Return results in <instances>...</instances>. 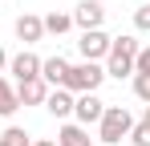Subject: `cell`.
<instances>
[{"label":"cell","instance_id":"21","mask_svg":"<svg viewBox=\"0 0 150 146\" xmlns=\"http://www.w3.org/2000/svg\"><path fill=\"white\" fill-rule=\"evenodd\" d=\"M8 69V53H4V45H0V73Z\"/></svg>","mask_w":150,"mask_h":146},{"label":"cell","instance_id":"2","mask_svg":"<svg viewBox=\"0 0 150 146\" xmlns=\"http://www.w3.org/2000/svg\"><path fill=\"white\" fill-rule=\"evenodd\" d=\"M130 130H134L130 110H126V106H105V114H101V122H98V142L101 146H126Z\"/></svg>","mask_w":150,"mask_h":146},{"label":"cell","instance_id":"1","mask_svg":"<svg viewBox=\"0 0 150 146\" xmlns=\"http://www.w3.org/2000/svg\"><path fill=\"white\" fill-rule=\"evenodd\" d=\"M138 49L142 41L138 37H114L110 41V53H105V77H114V81H122V77H134V57H138Z\"/></svg>","mask_w":150,"mask_h":146},{"label":"cell","instance_id":"5","mask_svg":"<svg viewBox=\"0 0 150 146\" xmlns=\"http://www.w3.org/2000/svg\"><path fill=\"white\" fill-rule=\"evenodd\" d=\"M101 114H105V101H101L98 94H77L73 97V122H81V126H98Z\"/></svg>","mask_w":150,"mask_h":146},{"label":"cell","instance_id":"13","mask_svg":"<svg viewBox=\"0 0 150 146\" xmlns=\"http://www.w3.org/2000/svg\"><path fill=\"white\" fill-rule=\"evenodd\" d=\"M16 110H21V101H16V85L0 73V118H12Z\"/></svg>","mask_w":150,"mask_h":146},{"label":"cell","instance_id":"8","mask_svg":"<svg viewBox=\"0 0 150 146\" xmlns=\"http://www.w3.org/2000/svg\"><path fill=\"white\" fill-rule=\"evenodd\" d=\"M12 33H16V41H25V49H28V45H37V41L45 37V21H41L37 12H21V16L12 21Z\"/></svg>","mask_w":150,"mask_h":146},{"label":"cell","instance_id":"19","mask_svg":"<svg viewBox=\"0 0 150 146\" xmlns=\"http://www.w3.org/2000/svg\"><path fill=\"white\" fill-rule=\"evenodd\" d=\"M134 73H150V45L138 49V57H134Z\"/></svg>","mask_w":150,"mask_h":146},{"label":"cell","instance_id":"12","mask_svg":"<svg viewBox=\"0 0 150 146\" xmlns=\"http://www.w3.org/2000/svg\"><path fill=\"white\" fill-rule=\"evenodd\" d=\"M57 146H93L89 126H81V122H65V126L57 130Z\"/></svg>","mask_w":150,"mask_h":146},{"label":"cell","instance_id":"7","mask_svg":"<svg viewBox=\"0 0 150 146\" xmlns=\"http://www.w3.org/2000/svg\"><path fill=\"white\" fill-rule=\"evenodd\" d=\"M73 24L81 28V33L101 28V24H105V4H101V0H81V4L73 8Z\"/></svg>","mask_w":150,"mask_h":146},{"label":"cell","instance_id":"11","mask_svg":"<svg viewBox=\"0 0 150 146\" xmlns=\"http://www.w3.org/2000/svg\"><path fill=\"white\" fill-rule=\"evenodd\" d=\"M65 73H69V61L57 53V57H45L41 61V81L49 85V89H57V85H65Z\"/></svg>","mask_w":150,"mask_h":146},{"label":"cell","instance_id":"20","mask_svg":"<svg viewBox=\"0 0 150 146\" xmlns=\"http://www.w3.org/2000/svg\"><path fill=\"white\" fill-rule=\"evenodd\" d=\"M33 146H57V138H33Z\"/></svg>","mask_w":150,"mask_h":146},{"label":"cell","instance_id":"4","mask_svg":"<svg viewBox=\"0 0 150 146\" xmlns=\"http://www.w3.org/2000/svg\"><path fill=\"white\" fill-rule=\"evenodd\" d=\"M110 33L105 28H89V33H81L77 37V53H81V61H105V53H110Z\"/></svg>","mask_w":150,"mask_h":146},{"label":"cell","instance_id":"10","mask_svg":"<svg viewBox=\"0 0 150 146\" xmlns=\"http://www.w3.org/2000/svg\"><path fill=\"white\" fill-rule=\"evenodd\" d=\"M45 97H49V85H45L41 77L16 81V101H21V106H45Z\"/></svg>","mask_w":150,"mask_h":146},{"label":"cell","instance_id":"3","mask_svg":"<svg viewBox=\"0 0 150 146\" xmlns=\"http://www.w3.org/2000/svg\"><path fill=\"white\" fill-rule=\"evenodd\" d=\"M101 81H105V65L101 61H77L65 73V89L69 94H98Z\"/></svg>","mask_w":150,"mask_h":146},{"label":"cell","instance_id":"15","mask_svg":"<svg viewBox=\"0 0 150 146\" xmlns=\"http://www.w3.org/2000/svg\"><path fill=\"white\" fill-rule=\"evenodd\" d=\"M0 146H33V138H28L21 126H8V130L0 134Z\"/></svg>","mask_w":150,"mask_h":146},{"label":"cell","instance_id":"18","mask_svg":"<svg viewBox=\"0 0 150 146\" xmlns=\"http://www.w3.org/2000/svg\"><path fill=\"white\" fill-rule=\"evenodd\" d=\"M134 28H138V33H150V0L142 8H134Z\"/></svg>","mask_w":150,"mask_h":146},{"label":"cell","instance_id":"9","mask_svg":"<svg viewBox=\"0 0 150 146\" xmlns=\"http://www.w3.org/2000/svg\"><path fill=\"white\" fill-rule=\"evenodd\" d=\"M73 97L77 94H69L65 85H57V89H49V97H45V110H49L53 118L69 122V118H73Z\"/></svg>","mask_w":150,"mask_h":146},{"label":"cell","instance_id":"6","mask_svg":"<svg viewBox=\"0 0 150 146\" xmlns=\"http://www.w3.org/2000/svg\"><path fill=\"white\" fill-rule=\"evenodd\" d=\"M41 61L45 57H37L33 49H21L16 57H8V73L16 81H33V77H41Z\"/></svg>","mask_w":150,"mask_h":146},{"label":"cell","instance_id":"14","mask_svg":"<svg viewBox=\"0 0 150 146\" xmlns=\"http://www.w3.org/2000/svg\"><path fill=\"white\" fill-rule=\"evenodd\" d=\"M41 21H45V33H53V37H65V33L73 28V12H57V8H53V12H45Z\"/></svg>","mask_w":150,"mask_h":146},{"label":"cell","instance_id":"17","mask_svg":"<svg viewBox=\"0 0 150 146\" xmlns=\"http://www.w3.org/2000/svg\"><path fill=\"white\" fill-rule=\"evenodd\" d=\"M130 146H150V126L142 118L134 122V130H130Z\"/></svg>","mask_w":150,"mask_h":146},{"label":"cell","instance_id":"16","mask_svg":"<svg viewBox=\"0 0 150 146\" xmlns=\"http://www.w3.org/2000/svg\"><path fill=\"white\" fill-rule=\"evenodd\" d=\"M130 81H134V97H138V101H146V106H150V73H134Z\"/></svg>","mask_w":150,"mask_h":146},{"label":"cell","instance_id":"22","mask_svg":"<svg viewBox=\"0 0 150 146\" xmlns=\"http://www.w3.org/2000/svg\"><path fill=\"white\" fill-rule=\"evenodd\" d=\"M142 122H146V126H150V106H146V114H142Z\"/></svg>","mask_w":150,"mask_h":146}]
</instances>
